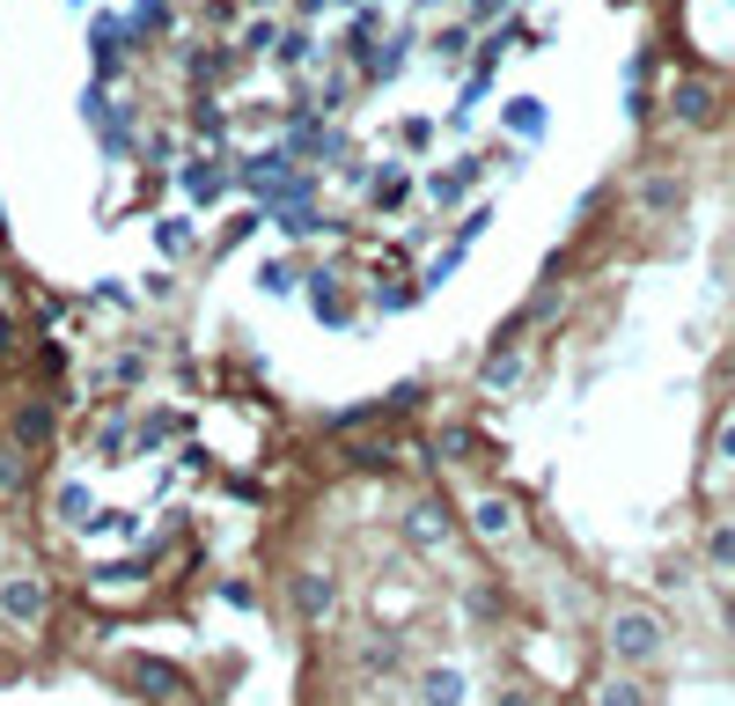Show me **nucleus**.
I'll return each mask as SVG.
<instances>
[{"instance_id": "obj_15", "label": "nucleus", "mask_w": 735, "mask_h": 706, "mask_svg": "<svg viewBox=\"0 0 735 706\" xmlns=\"http://www.w3.org/2000/svg\"><path fill=\"white\" fill-rule=\"evenodd\" d=\"M508 383H522V354H493L486 361V390H508Z\"/></svg>"}, {"instance_id": "obj_29", "label": "nucleus", "mask_w": 735, "mask_h": 706, "mask_svg": "<svg viewBox=\"0 0 735 706\" xmlns=\"http://www.w3.org/2000/svg\"><path fill=\"white\" fill-rule=\"evenodd\" d=\"M721 618H728V634H735V589H728V610H721Z\"/></svg>"}, {"instance_id": "obj_23", "label": "nucleus", "mask_w": 735, "mask_h": 706, "mask_svg": "<svg viewBox=\"0 0 735 706\" xmlns=\"http://www.w3.org/2000/svg\"><path fill=\"white\" fill-rule=\"evenodd\" d=\"M405 530H412L419 545H434V537H441V515L434 508H412V515H405Z\"/></svg>"}, {"instance_id": "obj_3", "label": "nucleus", "mask_w": 735, "mask_h": 706, "mask_svg": "<svg viewBox=\"0 0 735 706\" xmlns=\"http://www.w3.org/2000/svg\"><path fill=\"white\" fill-rule=\"evenodd\" d=\"M478 177H486V163H478V155H464V163H449V170H434L427 184H419V192L434 199V206H464V199L478 192Z\"/></svg>"}, {"instance_id": "obj_27", "label": "nucleus", "mask_w": 735, "mask_h": 706, "mask_svg": "<svg viewBox=\"0 0 735 706\" xmlns=\"http://www.w3.org/2000/svg\"><path fill=\"white\" fill-rule=\"evenodd\" d=\"M500 15H508V0H471V30H478V23H500Z\"/></svg>"}, {"instance_id": "obj_10", "label": "nucleus", "mask_w": 735, "mask_h": 706, "mask_svg": "<svg viewBox=\"0 0 735 706\" xmlns=\"http://www.w3.org/2000/svg\"><path fill=\"white\" fill-rule=\"evenodd\" d=\"M427 52H434L441 67H456V59H464V52H471V23H441L434 37H427Z\"/></svg>"}, {"instance_id": "obj_31", "label": "nucleus", "mask_w": 735, "mask_h": 706, "mask_svg": "<svg viewBox=\"0 0 735 706\" xmlns=\"http://www.w3.org/2000/svg\"><path fill=\"white\" fill-rule=\"evenodd\" d=\"M500 706H522V699H514V692H508V699H500Z\"/></svg>"}, {"instance_id": "obj_21", "label": "nucleus", "mask_w": 735, "mask_h": 706, "mask_svg": "<svg viewBox=\"0 0 735 706\" xmlns=\"http://www.w3.org/2000/svg\"><path fill=\"white\" fill-rule=\"evenodd\" d=\"M272 45H280V23H265V15L244 23V52H272Z\"/></svg>"}, {"instance_id": "obj_16", "label": "nucleus", "mask_w": 735, "mask_h": 706, "mask_svg": "<svg viewBox=\"0 0 735 706\" xmlns=\"http://www.w3.org/2000/svg\"><path fill=\"white\" fill-rule=\"evenodd\" d=\"M706 560L721 567V574H735V523H721V530L706 537Z\"/></svg>"}, {"instance_id": "obj_8", "label": "nucleus", "mask_w": 735, "mask_h": 706, "mask_svg": "<svg viewBox=\"0 0 735 706\" xmlns=\"http://www.w3.org/2000/svg\"><path fill=\"white\" fill-rule=\"evenodd\" d=\"M199 244V228L184 214H170V221H155V250H162V258H184V250Z\"/></svg>"}, {"instance_id": "obj_28", "label": "nucleus", "mask_w": 735, "mask_h": 706, "mask_svg": "<svg viewBox=\"0 0 735 706\" xmlns=\"http://www.w3.org/2000/svg\"><path fill=\"white\" fill-rule=\"evenodd\" d=\"M324 8H331V0H294V15H302V23H317Z\"/></svg>"}, {"instance_id": "obj_1", "label": "nucleus", "mask_w": 735, "mask_h": 706, "mask_svg": "<svg viewBox=\"0 0 735 706\" xmlns=\"http://www.w3.org/2000/svg\"><path fill=\"white\" fill-rule=\"evenodd\" d=\"M662 640H669V634H662L655 610H618V618H611V655L618 662H655Z\"/></svg>"}, {"instance_id": "obj_2", "label": "nucleus", "mask_w": 735, "mask_h": 706, "mask_svg": "<svg viewBox=\"0 0 735 706\" xmlns=\"http://www.w3.org/2000/svg\"><path fill=\"white\" fill-rule=\"evenodd\" d=\"M713 111H721L713 81H699V74L669 81V119H677V125H699V133H706V125H713Z\"/></svg>"}, {"instance_id": "obj_12", "label": "nucleus", "mask_w": 735, "mask_h": 706, "mask_svg": "<svg viewBox=\"0 0 735 706\" xmlns=\"http://www.w3.org/2000/svg\"><path fill=\"white\" fill-rule=\"evenodd\" d=\"M220 184H228V177H220V163H214V155H199L192 170H184V192H192V199H214Z\"/></svg>"}, {"instance_id": "obj_30", "label": "nucleus", "mask_w": 735, "mask_h": 706, "mask_svg": "<svg viewBox=\"0 0 735 706\" xmlns=\"http://www.w3.org/2000/svg\"><path fill=\"white\" fill-rule=\"evenodd\" d=\"M250 8H280V0H250Z\"/></svg>"}, {"instance_id": "obj_5", "label": "nucleus", "mask_w": 735, "mask_h": 706, "mask_svg": "<svg viewBox=\"0 0 735 706\" xmlns=\"http://www.w3.org/2000/svg\"><path fill=\"white\" fill-rule=\"evenodd\" d=\"M0 618H8V626H37V618H45V589L30 582V574H15V582L0 589Z\"/></svg>"}, {"instance_id": "obj_18", "label": "nucleus", "mask_w": 735, "mask_h": 706, "mask_svg": "<svg viewBox=\"0 0 735 706\" xmlns=\"http://www.w3.org/2000/svg\"><path fill=\"white\" fill-rule=\"evenodd\" d=\"M272 59H280V67H302V59H309V30H280Z\"/></svg>"}, {"instance_id": "obj_4", "label": "nucleus", "mask_w": 735, "mask_h": 706, "mask_svg": "<svg viewBox=\"0 0 735 706\" xmlns=\"http://www.w3.org/2000/svg\"><path fill=\"white\" fill-rule=\"evenodd\" d=\"M685 192H691V184L677 170H647V177H640V214H677Z\"/></svg>"}, {"instance_id": "obj_13", "label": "nucleus", "mask_w": 735, "mask_h": 706, "mask_svg": "<svg viewBox=\"0 0 735 706\" xmlns=\"http://www.w3.org/2000/svg\"><path fill=\"white\" fill-rule=\"evenodd\" d=\"M397 147H405V155H427V147H434V119H405L397 125Z\"/></svg>"}, {"instance_id": "obj_9", "label": "nucleus", "mask_w": 735, "mask_h": 706, "mask_svg": "<svg viewBox=\"0 0 735 706\" xmlns=\"http://www.w3.org/2000/svg\"><path fill=\"white\" fill-rule=\"evenodd\" d=\"M309 294H317V302H309V310H317L324 324H346V317H353V310H346V294H339V280H331V272H317V280H309Z\"/></svg>"}, {"instance_id": "obj_20", "label": "nucleus", "mask_w": 735, "mask_h": 706, "mask_svg": "<svg viewBox=\"0 0 735 706\" xmlns=\"http://www.w3.org/2000/svg\"><path fill=\"white\" fill-rule=\"evenodd\" d=\"M244 8L250 0H206V23L214 30H244Z\"/></svg>"}, {"instance_id": "obj_14", "label": "nucleus", "mask_w": 735, "mask_h": 706, "mask_svg": "<svg viewBox=\"0 0 735 706\" xmlns=\"http://www.w3.org/2000/svg\"><path fill=\"white\" fill-rule=\"evenodd\" d=\"M184 427H192V419H184V413H155V419H140V441H147V449H155V441L184 435Z\"/></svg>"}, {"instance_id": "obj_11", "label": "nucleus", "mask_w": 735, "mask_h": 706, "mask_svg": "<svg viewBox=\"0 0 735 706\" xmlns=\"http://www.w3.org/2000/svg\"><path fill=\"white\" fill-rule=\"evenodd\" d=\"M471 523H478V537H508L514 530V508L500 501V493H486V501L471 508Z\"/></svg>"}, {"instance_id": "obj_19", "label": "nucleus", "mask_w": 735, "mask_h": 706, "mask_svg": "<svg viewBox=\"0 0 735 706\" xmlns=\"http://www.w3.org/2000/svg\"><path fill=\"white\" fill-rule=\"evenodd\" d=\"M375 302H383V310H412V302H419V280H383V288H375Z\"/></svg>"}, {"instance_id": "obj_17", "label": "nucleus", "mask_w": 735, "mask_h": 706, "mask_svg": "<svg viewBox=\"0 0 735 706\" xmlns=\"http://www.w3.org/2000/svg\"><path fill=\"white\" fill-rule=\"evenodd\" d=\"M596 706H647V692H640L633 677H611L603 692H596Z\"/></svg>"}, {"instance_id": "obj_25", "label": "nucleus", "mask_w": 735, "mask_h": 706, "mask_svg": "<svg viewBox=\"0 0 735 706\" xmlns=\"http://www.w3.org/2000/svg\"><path fill=\"white\" fill-rule=\"evenodd\" d=\"M37 435H52V413L45 405H23V441H37Z\"/></svg>"}, {"instance_id": "obj_26", "label": "nucleus", "mask_w": 735, "mask_h": 706, "mask_svg": "<svg viewBox=\"0 0 735 706\" xmlns=\"http://www.w3.org/2000/svg\"><path fill=\"white\" fill-rule=\"evenodd\" d=\"M713 457H721V463H728V471H735V413L721 419V435H713Z\"/></svg>"}, {"instance_id": "obj_7", "label": "nucleus", "mask_w": 735, "mask_h": 706, "mask_svg": "<svg viewBox=\"0 0 735 706\" xmlns=\"http://www.w3.org/2000/svg\"><path fill=\"white\" fill-rule=\"evenodd\" d=\"M500 125L522 133V141H544V103L538 97H508V103H500Z\"/></svg>"}, {"instance_id": "obj_6", "label": "nucleus", "mask_w": 735, "mask_h": 706, "mask_svg": "<svg viewBox=\"0 0 735 706\" xmlns=\"http://www.w3.org/2000/svg\"><path fill=\"white\" fill-rule=\"evenodd\" d=\"M419 184H412V170H397V163H383V170H375V214H397V206H405V199H412Z\"/></svg>"}, {"instance_id": "obj_24", "label": "nucleus", "mask_w": 735, "mask_h": 706, "mask_svg": "<svg viewBox=\"0 0 735 706\" xmlns=\"http://www.w3.org/2000/svg\"><path fill=\"white\" fill-rule=\"evenodd\" d=\"M427 699H441V706H449V699H464V677H449V670H434V677H427Z\"/></svg>"}, {"instance_id": "obj_22", "label": "nucleus", "mask_w": 735, "mask_h": 706, "mask_svg": "<svg viewBox=\"0 0 735 706\" xmlns=\"http://www.w3.org/2000/svg\"><path fill=\"white\" fill-rule=\"evenodd\" d=\"M258 288H265V294H294V266H280V258L258 266Z\"/></svg>"}]
</instances>
